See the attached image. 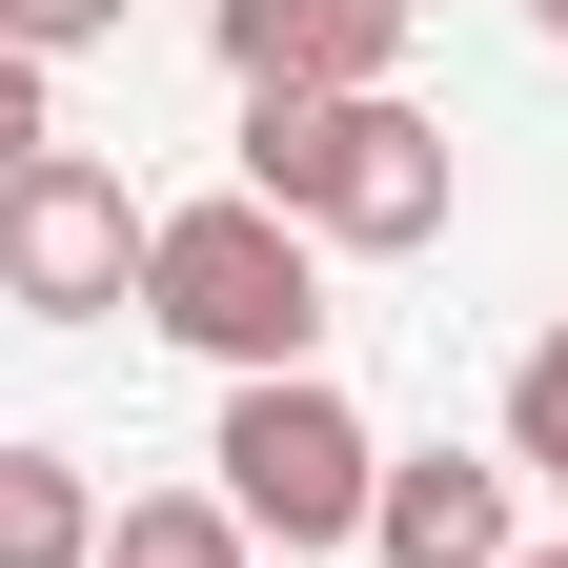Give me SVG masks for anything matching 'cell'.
<instances>
[{
	"instance_id": "4",
	"label": "cell",
	"mask_w": 568,
	"mask_h": 568,
	"mask_svg": "<svg viewBox=\"0 0 568 568\" xmlns=\"http://www.w3.org/2000/svg\"><path fill=\"white\" fill-rule=\"evenodd\" d=\"M0 305H21V325H122L142 305V183L82 163V142L21 163V183H0Z\"/></svg>"
},
{
	"instance_id": "9",
	"label": "cell",
	"mask_w": 568,
	"mask_h": 568,
	"mask_svg": "<svg viewBox=\"0 0 568 568\" xmlns=\"http://www.w3.org/2000/svg\"><path fill=\"white\" fill-rule=\"evenodd\" d=\"M508 467H548V487H568V325L508 366Z\"/></svg>"
},
{
	"instance_id": "10",
	"label": "cell",
	"mask_w": 568,
	"mask_h": 568,
	"mask_svg": "<svg viewBox=\"0 0 568 568\" xmlns=\"http://www.w3.org/2000/svg\"><path fill=\"white\" fill-rule=\"evenodd\" d=\"M82 41H122V0H0V61H41V82H61Z\"/></svg>"
},
{
	"instance_id": "6",
	"label": "cell",
	"mask_w": 568,
	"mask_h": 568,
	"mask_svg": "<svg viewBox=\"0 0 568 568\" xmlns=\"http://www.w3.org/2000/svg\"><path fill=\"white\" fill-rule=\"evenodd\" d=\"M366 548H386V568H508V467H467V447H386Z\"/></svg>"
},
{
	"instance_id": "5",
	"label": "cell",
	"mask_w": 568,
	"mask_h": 568,
	"mask_svg": "<svg viewBox=\"0 0 568 568\" xmlns=\"http://www.w3.org/2000/svg\"><path fill=\"white\" fill-rule=\"evenodd\" d=\"M224 82L244 102H366V82H406V0H224Z\"/></svg>"
},
{
	"instance_id": "13",
	"label": "cell",
	"mask_w": 568,
	"mask_h": 568,
	"mask_svg": "<svg viewBox=\"0 0 568 568\" xmlns=\"http://www.w3.org/2000/svg\"><path fill=\"white\" fill-rule=\"evenodd\" d=\"M508 568H568V548H508Z\"/></svg>"
},
{
	"instance_id": "2",
	"label": "cell",
	"mask_w": 568,
	"mask_h": 568,
	"mask_svg": "<svg viewBox=\"0 0 568 568\" xmlns=\"http://www.w3.org/2000/svg\"><path fill=\"white\" fill-rule=\"evenodd\" d=\"M244 203H284V224L345 244V264H406V244H447V122L406 82H366V102H244Z\"/></svg>"
},
{
	"instance_id": "1",
	"label": "cell",
	"mask_w": 568,
	"mask_h": 568,
	"mask_svg": "<svg viewBox=\"0 0 568 568\" xmlns=\"http://www.w3.org/2000/svg\"><path fill=\"white\" fill-rule=\"evenodd\" d=\"M142 325L203 345L224 386H284V366H325V244L284 203H244V183L142 203Z\"/></svg>"
},
{
	"instance_id": "3",
	"label": "cell",
	"mask_w": 568,
	"mask_h": 568,
	"mask_svg": "<svg viewBox=\"0 0 568 568\" xmlns=\"http://www.w3.org/2000/svg\"><path fill=\"white\" fill-rule=\"evenodd\" d=\"M203 467H224L244 548H366V487H386L366 406H345L325 366H284V386H224V426H203Z\"/></svg>"
},
{
	"instance_id": "12",
	"label": "cell",
	"mask_w": 568,
	"mask_h": 568,
	"mask_svg": "<svg viewBox=\"0 0 568 568\" xmlns=\"http://www.w3.org/2000/svg\"><path fill=\"white\" fill-rule=\"evenodd\" d=\"M528 21H548V41H568V0H528Z\"/></svg>"
},
{
	"instance_id": "7",
	"label": "cell",
	"mask_w": 568,
	"mask_h": 568,
	"mask_svg": "<svg viewBox=\"0 0 568 568\" xmlns=\"http://www.w3.org/2000/svg\"><path fill=\"white\" fill-rule=\"evenodd\" d=\"M0 568H102V467L82 447H0Z\"/></svg>"
},
{
	"instance_id": "14",
	"label": "cell",
	"mask_w": 568,
	"mask_h": 568,
	"mask_svg": "<svg viewBox=\"0 0 568 568\" xmlns=\"http://www.w3.org/2000/svg\"><path fill=\"white\" fill-rule=\"evenodd\" d=\"M406 21H426V0H406Z\"/></svg>"
},
{
	"instance_id": "11",
	"label": "cell",
	"mask_w": 568,
	"mask_h": 568,
	"mask_svg": "<svg viewBox=\"0 0 568 568\" xmlns=\"http://www.w3.org/2000/svg\"><path fill=\"white\" fill-rule=\"evenodd\" d=\"M21 163H61V82H41V61H0V183H21Z\"/></svg>"
},
{
	"instance_id": "8",
	"label": "cell",
	"mask_w": 568,
	"mask_h": 568,
	"mask_svg": "<svg viewBox=\"0 0 568 568\" xmlns=\"http://www.w3.org/2000/svg\"><path fill=\"white\" fill-rule=\"evenodd\" d=\"M102 568H264V548H244L224 487H122V508H102Z\"/></svg>"
}]
</instances>
